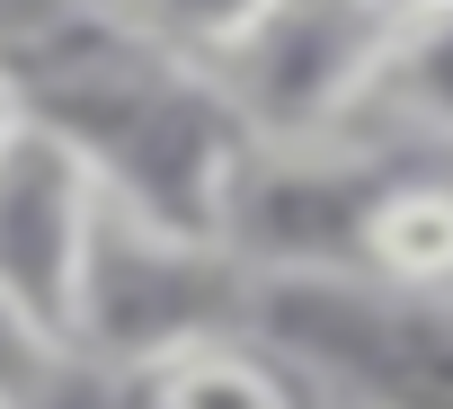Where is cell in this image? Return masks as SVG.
Listing matches in <instances>:
<instances>
[{
  "mask_svg": "<svg viewBox=\"0 0 453 409\" xmlns=\"http://www.w3.org/2000/svg\"><path fill=\"white\" fill-rule=\"evenodd\" d=\"M213 329H250V267L222 241H187L169 223H142L107 196L89 276H81V365L142 374Z\"/></svg>",
  "mask_w": 453,
  "mask_h": 409,
  "instance_id": "1",
  "label": "cell"
},
{
  "mask_svg": "<svg viewBox=\"0 0 453 409\" xmlns=\"http://www.w3.org/2000/svg\"><path fill=\"white\" fill-rule=\"evenodd\" d=\"M382 45H391V10H373V0H276L213 63V81L258 143H329L365 125Z\"/></svg>",
  "mask_w": 453,
  "mask_h": 409,
  "instance_id": "2",
  "label": "cell"
},
{
  "mask_svg": "<svg viewBox=\"0 0 453 409\" xmlns=\"http://www.w3.org/2000/svg\"><path fill=\"white\" fill-rule=\"evenodd\" d=\"M98 214H107V187L81 160V143L27 116V134L0 151V294L27 303L63 338H81V276H89Z\"/></svg>",
  "mask_w": 453,
  "mask_h": 409,
  "instance_id": "3",
  "label": "cell"
},
{
  "mask_svg": "<svg viewBox=\"0 0 453 409\" xmlns=\"http://www.w3.org/2000/svg\"><path fill=\"white\" fill-rule=\"evenodd\" d=\"M125 382H134V409H320L329 400L311 374H294L250 329H213V338H196Z\"/></svg>",
  "mask_w": 453,
  "mask_h": 409,
  "instance_id": "4",
  "label": "cell"
},
{
  "mask_svg": "<svg viewBox=\"0 0 453 409\" xmlns=\"http://www.w3.org/2000/svg\"><path fill=\"white\" fill-rule=\"evenodd\" d=\"M373 143H444L453 151V0L444 10H418V19H391V45H382V72H373V107L365 125Z\"/></svg>",
  "mask_w": 453,
  "mask_h": 409,
  "instance_id": "5",
  "label": "cell"
},
{
  "mask_svg": "<svg viewBox=\"0 0 453 409\" xmlns=\"http://www.w3.org/2000/svg\"><path fill=\"white\" fill-rule=\"evenodd\" d=\"M365 276L391 294H453V178H400L365 232Z\"/></svg>",
  "mask_w": 453,
  "mask_h": 409,
  "instance_id": "6",
  "label": "cell"
},
{
  "mask_svg": "<svg viewBox=\"0 0 453 409\" xmlns=\"http://www.w3.org/2000/svg\"><path fill=\"white\" fill-rule=\"evenodd\" d=\"M125 10L169 45V54H187V63H222V54H232L267 10H276V0H125Z\"/></svg>",
  "mask_w": 453,
  "mask_h": 409,
  "instance_id": "7",
  "label": "cell"
},
{
  "mask_svg": "<svg viewBox=\"0 0 453 409\" xmlns=\"http://www.w3.org/2000/svg\"><path fill=\"white\" fill-rule=\"evenodd\" d=\"M27 134V81H19V63H10V45H0V151H10Z\"/></svg>",
  "mask_w": 453,
  "mask_h": 409,
  "instance_id": "8",
  "label": "cell"
},
{
  "mask_svg": "<svg viewBox=\"0 0 453 409\" xmlns=\"http://www.w3.org/2000/svg\"><path fill=\"white\" fill-rule=\"evenodd\" d=\"M373 10H391V19H418V10H444V0H373Z\"/></svg>",
  "mask_w": 453,
  "mask_h": 409,
  "instance_id": "9",
  "label": "cell"
},
{
  "mask_svg": "<svg viewBox=\"0 0 453 409\" xmlns=\"http://www.w3.org/2000/svg\"><path fill=\"white\" fill-rule=\"evenodd\" d=\"M347 409H373V400H347Z\"/></svg>",
  "mask_w": 453,
  "mask_h": 409,
  "instance_id": "10",
  "label": "cell"
},
{
  "mask_svg": "<svg viewBox=\"0 0 453 409\" xmlns=\"http://www.w3.org/2000/svg\"><path fill=\"white\" fill-rule=\"evenodd\" d=\"M0 409H10V400H0Z\"/></svg>",
  "mask_w": 453,
  "mask_h": 409,
  "instance_id": "11",
  "label": "cell"
}]
</instances>
